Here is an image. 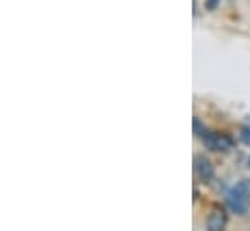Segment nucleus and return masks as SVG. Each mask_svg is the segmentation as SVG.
Masks as SVG:
<instances>
[{
	"mask_svg": "<svg viewBox=\"0 0 250 231\" xmlns=\"http://www.w3.org/2000/svg\"><path fill=\"white\" fill-rule=\"evenodd\" d=\"M227 208L237 216H247L250 210V177L241 179L237 185H233L225 194Z\"/></svg>",
	"mask_w": 250,
	"mask_h": 231,
	"instance_id": "1",
	"label": "nucleus"
},
{
	"mask_svg": "<svg viewBox=\"0 0 250 231\" xmlns=\"http://www.w3.org/2000/svg\"><path fill=\"white\" fill-rule=\"evenodd\" d=\"M202 144L211 152H223L225 154V152L233 150V138L229 134H221V132H209L208 130V134L202 138Z\"/></svg>",
	"mask_w": 250,
	"mask_h": 231,
	"instance_id": "2",
	"label": "nucleus"
},
{
	"mask_svg": "<svg viewBox=\"0 0 250 231\" xmlns=\"http://www.w3.org/2000/svg\"><path fill=\"white\" fill-rule=\"evenodd\" d=\"M194 175H196V177H198V181H200V183H204V185L211 183V181L215 179V167H213L211 160H209V158H206L204 154L194 156Z\"/></svg>",
	"mask_w": 250,
	"mask_h": 231,
	"instance_id": "3",
	"label": "nucleus"
},
{
	"mask_svg": "<svg viewBox=\"0 0 250 231\" xmlns=\"http://www.w3.org/2000/svg\"><path fill=\"white\" fill-rule=\"evenodd\" d=\"M227 222H229L227 210H225L221 204H215V206H211V210H209V214H208L206 231H225Z\"/></svg>",
	"mask_w": 250,
	"mask_h": 231,
	"instance_id": "4",
	"label": "nucleus"
},
{
	"mask_svg": "<svg viewBox=\"0 0 250 231\" xmlns=\"http://www.w3.org/2000/svg\"><path fill=\"white\" fill-rule=\"evenodd\" d=\"M192 130H194V136L200 138V140L208 134V128H206V124L200 120V116H194V120H192Z\"/></svg>",
	"mask_w": 250,
	"mask_h": 231,
	"instance_id": "5",
	"label": "nucleus"
},
{
	"mask_svg": "<svg viewBox=\"0 0 250 231\" xmlns=\"http://www.w3.org/2000/svg\"><path fill=\"white\" fill-rule=\"evenodd\" d=\"M239 138L245 146H250V124H243L239 130Z\"/></svg>",
	"mask_w": 250,
	"mask_h": 231,
	"instance_id": "6",
	"label": "nucleus"
},
{
	"mask_svg": "<svg viewBox=\"0 0 250 231\" xmlns=\"http://www.w3.org/2000/svg\"><path fill=\"white\" fill-rule=\"evenodd\" d=\"M219 6H221V0H204V8L208 12H215Z\"/></svg>",
	"mask_w": 250,
	"mask_h": 231,
	"instance_id": "7",
	"label": "nucleus"
},
{
	"mask_svg": "<svg viewBox=\"0 0 250 231\" xmlns=\"http://www.w3.org/2000/svg\"><path fill=\"white\" fill-rule=\"evenodd\" d=\"M249 167H250V158H249Z\"/></svg>",
	"mask_w": 250,
	"mask_h": 231,
	"instance_id": "8",
	"label": "nucleus"
}]
</instances>
